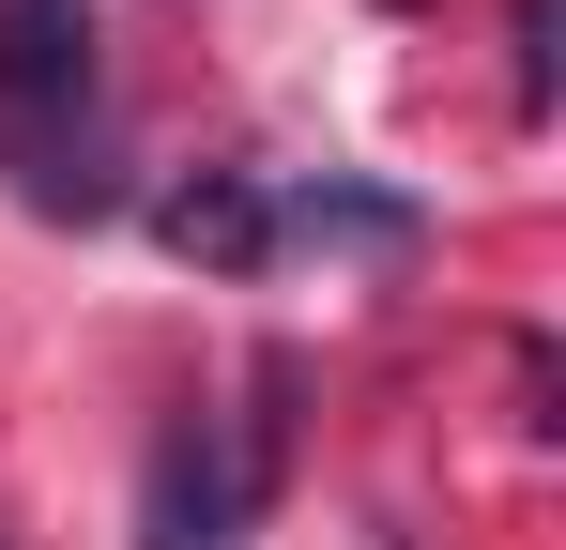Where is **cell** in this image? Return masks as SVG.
Instances as JSON below:
<instances>
[{
  "label": "cell",
  "instance_id": "cell-3",
  "mask_svg": "<svg viewBox=\"0 0 566 550\" xmlns=\"http://www.w3.org/2000/svg\"><path fill=\"white\" fill-rule=\"evenodd\" d=\"M154 230H169V261H214V275H261L276 261V183H245V169H199L154 199Z\"/></svg>",
  "mask_w": 566,
  "mask_h": 550
},
{
  "label": "cell",
  "instance_id": "cell-5",
  "mask_svg": "<svg viewBox=\"0 0 566 550\" xmlns=\"http://www.w3.org/2000/svg\"><path fill=\"white\" fill-rule=\"evenodd\" d=\"M521 107H552V0H521Z\"/></svg>",
  "mask_w": 566,
  "mask_h": 550
},
{
  "label": "cell",
  "instance_id": "cell-2",
  "mask_svg": "<svg viewBox=\"0 0 566 550\" xmlns=\"http://www.w3.org/2000/svg\"><path fill=\"white\" fill-rule=\"evenodd\" d=\"M245 505H261L245 429L169 413V429H154V458H138V550H230V536H245Z\"/></svg>",
  "mask_w": 566,
  "mask_h": 550
},
{
  "label": "cell",
  "instance_id": "cell-4",
  "mask_svg": "<svg viewBox=\"0 0 566 550\" xmlns=\"http://www.w3.org/2000/svg\"><path fill=\"white\" fill-rule=\"evenodd\" d=\"M276 245H413V199H368V183H276Z\"/></svg>",
  "mask_w": 566,
  "mask_h": 550
},
{
  "label": "cell",
  "instance_id": "cell-1",
  "mask_svg": "<svg viewBox=\"0 0 566 550\" xmlns=\"http://www.w3.org/2000/svg\"><path fill=\"white\" fill-rule=\"evenodd\" d=\"M77 123H93V0H0V138L46 214H107V183L77 169Z\"/></svg>",
  "mask_w": 566,
  "mask_h": 550
}]
</instances>
